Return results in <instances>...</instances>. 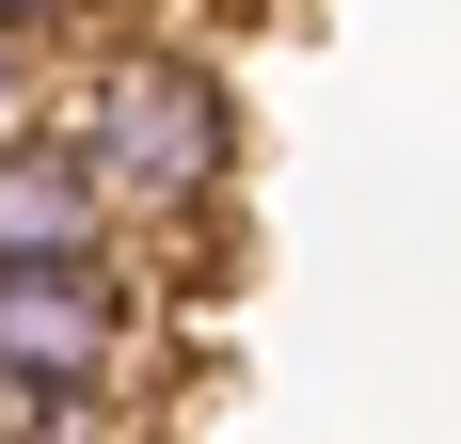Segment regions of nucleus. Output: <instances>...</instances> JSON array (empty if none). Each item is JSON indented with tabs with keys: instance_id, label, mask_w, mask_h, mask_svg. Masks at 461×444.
<instances>
[{
	"instance_id": "nucleus-1",
	"label": "nucleus",
	"mask_w": 461,
	"mask_h": 444,
	"mask_svg": "<svg viewBox=\"0 0 461 444\" xmlns=\"http://www.w3.org/2000/svg\"><path fill=\"white\" fill-rule=\"evenodd\" d=\"M80 175L112 191V207H223V175H239V111H223V80L191 64V48H128V64H95V95H80Z\"/></svg>"
},
{
	"instance_id": "nucleus-2",
	"label": "nucleus",
	"mask_w": 461,
	"mask_h": 444,
	"mask_svg": "<svg viewBox=\"0 0 461 444\" xmlns=\"http://www.w3.org/2000/svg\"><path fill=\"white\" fill-rule=\"evenodd\" d=\"M128 365V302L95 270H0V381L16 397H80Z\"/></svg>"
},
{
	"instance_id": "nucleus-3",
	"label": "nucleus",
	"mask_w": 461,
	"mask_h": 444,
	"mask_svg": "<svg viewBox=\"0 0 461 444\" xmlns=\"http://www.w3.org/2000/svg\"><path fill=\"white\" fill-rule=\"evenodd\" d=\"M112 191L80 175V143H16L0 128V270H95Z\"/></svg>"
},
{
	"instance_id": "nucleus-4",
	"label": "nucleus",
	"mask_w": 461,
	"mask_h": 444,
	"mask_svg": "<svg viewBox=\"0 0 461 444\" xmlns=\"http://www.w3.org/2000/svg\"><path fill=\"white\" fill-rule=\"evenodd\" d=\"M32 111V32H0V128Z\"/></svg>"
},
{
	"instance_id": "nucleus-5",
	"label": "nucleus",
	"mask_w": 461,
	"mask_h": 444,
	"mask_svg": "<svg viewBox=\"0 0 461 444\" xmlns=\"http://www.w3.org/2000/svg\"><path fill=\"white\" fill-rule=\"evenodd\" d=\"M48 16H64V0H0V32H48Z\"/></svg>"
},
{
	"instance_id": "nucleus-6",
	"label": "nucleus",
	"mask_w": 461,
	"mask_h": 444,
	"mask_svg": "<svg viewBox=\"0 0 461 444\" xmlns=\"http://www.w3.org/2000/svg\"><path fill=\"white\" fill-rule=\"evenodd\" d=\"M0 444H16V381H0Z\"/></svg>"
}]
</instances>
